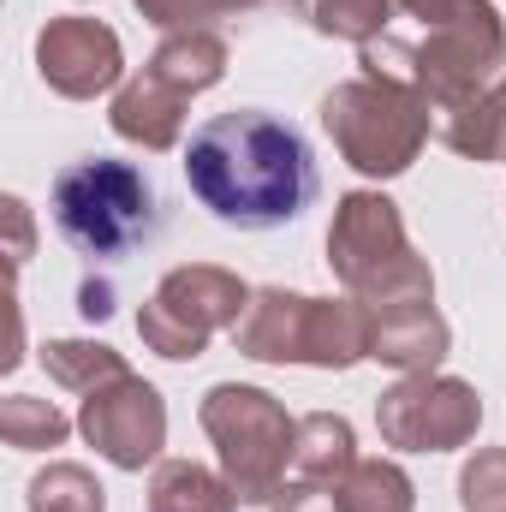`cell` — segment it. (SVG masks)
Wrapping results in <instances>:
<instances>
[{
	"label": "cell",
	"mask_w": 506,
	"mask_h": 512,
	"mask_svg": "<svg viewBox=\"0 0 506 512\" xmlns=\"http://www.w3.org/2000/svg\"><path fill=\"white\" fill-rule=\"evenodd\" d=\"M459 507L465 512H506V447H483L459 471Z\"/></svg>",
	"instance_id": "cb8c5ba5"
},
{
	"label": "cell",
	"mask_w": 506,
	"mask_h": 512,
	"mask_svg": "<svg viewBox=\"0 0 506 512\" xmlns=\"http://www.w3.org/2000/svg\"><path fill=\"white\" fill-rule=\"evenodd\" d=\"M54 227L72 251L96 256V262H114V256L137 251L155 239L161 227V203H155V185L143 167L114 161V155H90V161H72L60 179H54Z\"/></svg>",
	"instance_id": "5b68a950"
},
{
	"label": "cell",
	"mask_w": 506,
	"mask_h": 512,
	"mask_svg": "<svg viewBox=\"0 0 506 512\" xmlns=\"http://www.w3.org/2000/svg\"><path fill=\"white\" fill-rule=\"evenodd\" d=\"M36 72L66 102H96L120 84L126 48L102 18H48L36 36Z\"/></svg>",
	"instance_id": "8fae6325"
},
{
	"label": "cell",
	"mask_w": 506,
	"mask_h": 512,
	"mask_svg": "<svg viewBox=\"0 0 506 512\" xmlns=\"http://www.w3.org/2000/svg\"><path fill=\"white\" fill-rule=\"evenodd\" d=\"M376 316V346H370V358L376 364H393L399 376H429L441 358H447V346H453V328H447V316L435 310V298H423V304H393V310H370Z\"/></svg>",
	"instance_id": "7c38bea8"
},
{
	"label": "cell",
	"mask_w": 506,
	"mask_h": 512,
	"mask_svg": "<svg viewBox=\"0 0 506 512\" xmlns=\"http://www.w3.org/2000/svg\"><path fill=\"white\" fill-rule=\"evenodd\" d=\"M322 131L334 137L346 167H358L364 179H399L423 155V143L435 131V114L405 84L346 78V84H334L322 96Z\"/></svg>",
	"instance_id": "52a82bcc"
},
{
	"label": "cell",
	"mask_w": 506,
	"mask_h": 512,
	"mask_svg": "<svg viewBox=\"0 0 506 512\" xmlns=\"http://www.w3.org/2000/svg\"><path fill=\"white\" fill-rule=\"evenodd\" d=\"M42 370H48V382L72 387V393H96L114 376H126V358L114 346H102V340H48Z\"/></svg>",
	"instance_id": "d6986e66"
},
{
	"label": "cell",
	"mask_w": 506,
	"mask_h": 512,
	"mask_svg": "<svg viewBox=\"0 0 506 512\" xmlns=\"http://www.w3.org/2000/svg\"><path fill=\"white\" fill-rule=\"evenodd\" d=\"M435 137H441L447 149L471 155V161H506V78L489 96H477L471 108L435 120Z\"/></svg>",
	"instance_id": "ac0fdd59"
},
{
	"label": "cell",
	"mask_w": 506,
	"mask_h": 512,
	"mask_svg": "<svg viewBox=\"0 0 506 512\" xmlns=\"http://www.w3.org/2000/svg\"><path fill=\"white\" fill-rule=\"evenodd\" d=\"M149 512H239V489L227 483V471L161 459L149 477Z\"/></svg>",
	"instance_id": "9a60e30c"
},
{
	"label": "cell",
	"mask_w": 506,
	"mask_h": 512,
	"mask_svg": "<svg viewBox=\"0 0 506 512\" xmlns=\"http://www.w3.org/2000/svg\"><path fill=\"white\" fill-rule=\"evenodd\" d=\"M340 512H417V489L393 459H358L340 483Z\"/></svg>",
	"instance_id": "ffe728a7"
},
{
	"label": "cell",
	"mask_w": 506,
	"mask_h": 512,
	"mask_svg": "<svg viewBox=\"0 0 506 512\" xmlns=\"http://www.w3.org/2000/svg\"><path fill=\"white\" fill-rule=\"evenodd\" d=\"M328 268L346 286V298L393 310V304H423L435 298V274L429 262L411 251L399 203L381 191H346L328 227Z\"/></svg>",
	"instance_id": "277c9868"
},
{
	"label": "cell",
	"mask_w": 506,
	"mask_h": 512,
	"mask_svg": "<svg viewBox=\"0 0 506 512\" xmlns=\"http://www.w3.org/2000/svg\"><path fill=\"white\" fill-rule=\"evenodd\" d=\"M78 310H84V322H108V316H114V286H96V280H84V292H78Z\"/></svg>",
	"instance_id": "4316f807"
},
{
	"label": "cell",
	"mask_w": 506,
	"mask_h": 512,
	"mask_svg": "<svg viewBox=\"0 0 506 512\" xmlns=\"http://www.w3.org/2000/svg\"><path fill=\"white\" fill-rule=\"evenodd\" d=\"M447 0H310V24L322 30V36H346V42H376L393 30V18L405 12V18H417V24H429L435 12H441Z\"/></svg>",
	"instance_id": "e0dca14e"
},
{
	"label": "cell",
	"mask_w": 506,
	"mask_h": 512,
	"mask_svg": "<svg viewBox=\"0 0 506 512\" xmlns=\"http://www.w3.org/2000/svg\"><path fill=\"white\" fill-rule=\"evenodd\" d=\"M268 512H340V489H328V483H304V477H286L280 495L268 501Z\"/></svg>",
	"instance_id": "d4e9b609"
},
{
	"label": "cell",
	"mask_w": 506,
	"mask_h": 512,
	"mask_svg": "<svg viewBox=\"0 0 506 512\" xmlns=\"http://www.w3.org/2000/svg\"><path fill=\"white\" fill-rule=\"evenodd\" d=\"M483 423V399L477 387L459 376H405L376 399V429L387 447L399 453H453L477 435Z\"/></svg>",
	"instance_id": "9c48e42d"
},
{
	"label": "cell",
	"mask_w": 506,
	"mask_h": 512,
	"mask_svg": "<svg viewBox=\"0 0 506 512\" xmlns=\"http://www.w3.org/2000/svg\"><path fill=\"white\" fill-rule=\"evenodd\" d=\"M274 0H137V12L149 24H161L167 36L173 30H209L215 18H245V12H262Z\"/></svg>",
	"instance_id": "603a6c76"
},
{
	"label": "cell",
	"mask_w": 506,
	"mask_h": 512,
	"mask_svg": "<svg viewBox=\"0 0 506 512\" xmlns=\"http://www.w3.org/2000/svg\"><path fill=\"white\" fill-rule=\"evenodd\" d=\"M233 346L256 364L352 370L376 346V316L358 298H304L286 286H262L233 328Z\"/></svg>",
	"instance_id": "3957f363"
},
{
	"label": "cell",
	"mask_w": 506,
	"mask_h": 512,
	"mask_svg": "<svg viewBox=\"0 0 506 512\" xmlns=\"http://www.w3.org/2000/svg\"><path fill=\"white\" fill-rule=\"evenodd\" d=\"M78 429H84V441H90L108 465L143 471V465H155L161 447H167V405H161V393L143 382V376L126 370V376H114L108 387L84 393Z\"/></svg>",
	"instance_id": "30bf717a"
},
{
	"label": "cell",
	"mask_w": 506,
	"mask_h": 512,
	"mask_svg": "<svg viewBox=\"0 0 506 512\" xmlns=\"http://www.w3.org/2000/svg\"><path fill=\"white\" fill-rule=\"evenodd\" d=\"M185 185L221 227L268 233L316 203V155L292 120L268 108H233L191 131Z\"/></svg>",
	"instance_id": "6da1fadb"
},
{
	"label": "cell",
	"mask_w": 506,
	"mask_h": 512,
	"mask_svg": "<svg viewBox=\"0 0 506 512\" xmlns=\"http://www.w3.org/2000/svg\"><path fill=\"white\" fill-rule=\"evenodd\" d=\"M30 512H108V489L84 465H48L24 489Z\"/></svg>",
	"instance_id": "7402d4cb"
},
{
	"label": "cell",
	"mask_w": 506,
	"mask_h": 512,
	"mask_svg": "<svg viewBox=\"0 0 506 512\" xmlns=\"http://www.w3.org/2000/svg\"><path fill=\"white\" fill-rule=\"evenodd\" d=\"M358 66H364V78L417 90L429 102V114L447 120L501 84L506 24L489 0H447L429 24H417V36L387 30L376 42H364Z\"/></svg>",
	"instance_id": "7a4b0ae2"
},
{
	"label": "cell",
	"mask_w": 506,
	"mask_h": 512,
	"mask_svg": "<svg viewBox=\"0 0 506 512\" xmlns=\"http://www.w3.org/2000/svg\"><path fill=\"white\" fill-rule=\"evenodd\" d=\"M245 304H251V286L239 274H227L215 262H185L137 310V340L167 364H191V358H203V346L221 328H239Z\"/></svg>",
	"instance_id": "ba28073f"
},
{
	"label": "cell",
	"mask_w": 506,
	"mask_h": 512,
	"mask_svg": "<svg viewBox=\"0 0 506 512\" xmlns=\"http://www.w3.org/2000/svg\"><path fill=\"white\" fill-rule=\"evenodd\" d=\"M352 465H358V441H352V423H346V417H334V411H310V417H298L292 477L340 489Z\"/></svg>",
	"instance_id": "2e32d148"
},
{
	"label": "cell",
	"mask_w": 506,
	"mask_h": 512,
	"mask_svg": "<svg viewBox=\"0 0 506 512\" xmlns=\"http://www.w3.org/2000/svg\"><path fill=\"white\" fill-rule=\"evenodd\" d=\"M197 423L209 429L227 483L239 489V507H268L292 471V447H298V417L268 393V387L221 382L203 393Z\"/></svg>",
	"instance_id": "8992f818"
},
{
	"label": "cell",
	"mask_w": 506,
	"mask_h": 512,
	"mask_svg": "<svg viewBox=\"0 0 506 512\" xmlns=\"http://www.w3.org/2000/svg\"><path fill=\"white\" fill-rule=\"evenodd\" d=\"M0 215H6V256H12V268H24L30 262V209H24V197H6L0 203Z\"/></svg>",
	"instance_id": "484cf974"
},
{
	"label": "cell",
	"mask_w": 506,
	"mask_h": 512,
	"mask_svg": "<svg viewBox=\"0 0 506 512\" xmlns=\"http://www.w3.org/2000/svg\"><path fill=\"white\" fill-rule=\"evenodd\" d=\"M185 108H191V96H179L173 84H161V78L143 66L126 90L114 96L108 120H114V131H120L126 143H143V149H173V143H179V131H185Z\"/></svg>",
	"instance_id": "4fadbf2b"
},
{
	"label": "cell",
	"mask_w": 506,
	"mask_h": 512,
	"mask_svg": "<svg viewBox=\"0 0 506 512\" xmlns=\"http://www.w3.org/2000/svg\"><path fill=\"white\" fill-rule=\"evenodd\" d=\"M72 435L66 411L54 399H36V393H6L0 399V441L18 447V453H48Z\"/></svg>",
	"instance_id": "44dd1931"
},
{
	"label": "cell",
	"mask_w": 506,
	"mask_h": 512,
	"mask_svg": "<svg viewBox=\"0 0 506 512\" xmlns=\"http://www.w3.org/2000/svg\"><path fill=\"white\" fill-rule=\"evenodd\" d=\"M149 72L161 84H173L179 96H203L227 78V42L215 30H173L155 54H149Z\"/></svg>",
	"instance_id": "5bb4252c"
}]
</instances>
